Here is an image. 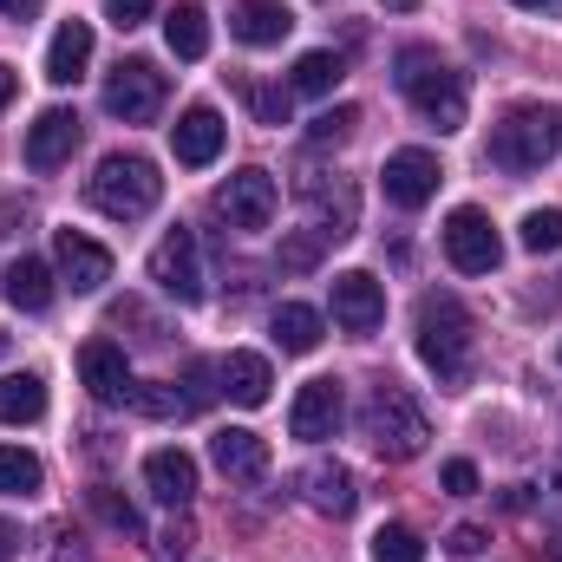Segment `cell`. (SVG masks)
<instances>
[{"instance_id": "4316f807", "label": "cell", "mask_w": 562, "mask_h": 562, "mask_svg": "<svg viewBox=\"0 0 562 562\" xmlns=\"http://www.w3.org/2000/svg\"><path fill=\"white\" fill-rule=\"evenodd\" d=\"M269 334H276L281 353H314V347H321V314L301 307V301H281L276 321H269Z\"/></svg>"}, {"instance_id": "9a60e30c", "label": "cell", "mask_w": 562, "mask_h": 562, "mask_svg": "<svg viewBox=\"0 0 562 562\" xmlns=\"http://www.w3.org/2000/svg\"><path fill=\"white\" fill-rule=\"evenodd\" d=\"M79 380L92 386V400L125 406V400H132V367H125V347H119V340H86V347H79Z\"/></svg>"}, {"instance_id": "277c9868", "label": "cell", "mask_w": 562, "mask_h": 562, "mask_svg": "<svg viewBox=\"0 0 562 562\" xmlns=\"http://www.w3.org/2000/svg\"><path fill=\"white\" fill-rule=\"evenodd\" d=\"M400 92L413 99L431 132H458L464 125V72H451L431 46H406L400 53Z\"/></svg>"}, {"instance_id": "52a82bcc", "label": "cell", "mask_w": 562, "mask_h": 562, "mask_svg": "<svg viewBox=\"0 0 562 562\" xmlns=\"http://www.w3.org/2000/svg\"><path fill=\"white\" fill-rule=\"evenodd\" d=\"M164 72L150 66V59H125L112 79H105V112L119 119V125H150L157 112H164Z\"/></svg>"}, {"instance_id": "6da1fadb", "label": "cell", "mask_w": 562, "mask_h": 562, "mask_svg": "<svg viewBox=\"0 0 562 562\" xmlns=\"http://www.w3.org/2000/svg\"><path fill=\"white\" fill-rule=\"evenodd\" d=\"M86 196H92L99 216H112V223H138V216L157 210L164 177H157V164L138 157V150H112V157H99V170L86 177Z\"/></svg>"}, {"instance_id": "b9f144b4", "label": "cell", "mask_w": 562, "mask_h": 562, "mask_svg": "<svg viewBox=\"0 0 562 562\" xmlns=\"http://www.w3.org/2000/svg\"><path fill=\"white\" fill-rule=\"evenodd\" d=\"M13 557H20V530L0 517V562H13Z\"/></svg>"}, {"instance_id": "bcb514c9", "label": "cell", "mask_w": 562, "mask_h": 562, "mask_svg": "<svg viewBox=\"0 0 562 562\" xmlns=\"http://www.w3.org/2000/svg\"><path fill=\"white\" fill-rule=\"evenodd\" d=\"M0 347H7V340H0Z\"/></svg>"}, {"instance_id": "836d02e7", "label": "cell", "mask_w": 562, "mask_h": 562, "mask_svg": "<svg viewBox=\"0 0 562 562\" xmlns=\"http://www.w3.org/2000/svg\"><path fill=\"white\" fill-rule=\"evenodd\" d=\"M125 406H138V413H150V419H170V413H183V400L170 393V386H138L132 380V400Z\"/></svg>"}, {"instance_id": "ab89813d", "label": "cell", "mask_w": 562, "mask_h": 562, "mask_svg": "<svg viewBox=\"0 0 562 562\" xmlns=\"http://www.w3.org/2000/svg\"><path fill=\"white\" fill-rule=\"evenodd\" d=\"M314 256H321V236H294V243L281 249V262H288V269H307Z\"/></svg>"}, {"instance_id": "5bb4252c", "label": "cell", "mask_w": 562, "mask_h": 562, "mask_svg": "<svg viewBox=\"0 0 562 562\" xmlns=\"http://www.w3.org/2000/svg\"><path fill=\"white\" fill-rule=\"evenodd\" d=\"M340 380H307L301 393H294V413H288V431L301 438V445H321V438H334L340 431Z\"/></svg>"}, {"instance_id": "484cf974", "label": "cell", "mask_w": 562, "mask_h": 562, "mask_svg": "<svg viewBox=\"0 0 562 562\" xmlns=\"http://www.w3.org/2000/svg\"><path fill=\"white\" fill-rule=\"evenodd\" d=\"M46 419V380L40 373H0V425Z\"/></svg>"}, {"instance_id": "44dd1931", "label": "cell", "mask_w": 562, "mask_h": 562, "mask_svg": "<svg viewBox=\"0 0 562 562\" xmlns=\"http://www.w3.org/2000/svg\"><path fill=\"white\" fill-rule=\"evenodd\" d=\"M86 66H92V26H86V20H66V26L53 33V46H46V79H53V86H79Z\"/></svg>"}, {"instance_id": "f35d334b", "label": "cell", "mask_w": 562, "mask_h": 562, "mask_svg": "<svg viewBox=\"0 0 562 562\" xmlns=\"http://www.w3.org/2000/svg\"><path fill=\"white\" fill-rule=\"evenodd\" d=\"M484 543H491V537H484V530H477V524H458V530H451V537H445V550H451V557H477V550H484Z\"/></svg>"}, {"instance_id": "ee69618b", "label": "cell", "mask_w": 562, "mask_h": 562, "mask_svg": "<svg viewBox=\"0 0 562 562\" xmlns=\"http://www.w3.org/2000/svg\"><path fill=\"white\" fill-rule=\"evenodd\" d=\"M517 7H524V13H557L562 0H517Z\"/></svg>"}, {"instance_id": "e575fe53", "label": "cell", "mask_w": 562, "mask_h": 562, "mask_svg": "<svg viewBox=\"0 0 562 562\" xmlns=\"http://www.w3.org/2000/svg\"><path fill=\"white\" fill-rule=\"evenodd\" d=\"M190 550H196V530H190L183 517H177V524H164V537H157V557H164V562H183Z\"/></svg>"}, {"instance_id": "7a4b0ae2", "label": "cell", "mask_w": 562, "mask_h": 562, "mask_svg": "<svg viewBox=\"0 0 562 562\" xmlns=\"http://www.w3.org/2000/svg\"><path fill=\"white\" fill-rule=\"evenodd\" d=\"M360 438H367L386 464H406V458H419V451H425L431 425H425L419 400H413L406 386L380 380V386L367 393V406H360Z\"/></svg>"}, {"instance_id": "d6a6232c", "label": "cell", "mask_w": 562, "mask_h": 562, "mask_svg": "<svg viewBox=\"0 0 562 562\" xmlns=\"http://www.w3.org/2000/svg\"><path fill=\"white\" fill-rule=\"evenodd\" d=\"M92 510H99V517H105L112 530H125V537H138V530H144L138 510H132V504H125L119 491H92Z\"/></svg>"}, {"instance_id": "30bf717a", "label": "cell", "mask_w": 562, "mask_h": 562, "mask_svg": "<svg viewBox=\"0 0 562 562\" xmlns=\"http://www.w3.org/2000/svg\"><path fill=\"white\" fill-rule=\"evenodd\" d=\"M301 196H307V210H314V236L321 243H347L353 236V223H360V190L347 183V177H301Z\"/></svg>"}, {"instance_id": "3957f363", "label": "cell", "mask_w": 562, "mask_h": 562, "mask_svg": "<svg viewBox=\"0 0 562 562\" xmlns=\"http://www.w3.org/2000/svg\"><path fill=\"white\" fill-rule=\"evenodd\" d=\"M419 360L445 386H464V373H471V307L445 288L419 301Z\"/></svg>"}, {"instance_id": "2e32d148", "label": "cell", "mask_w": 562, "mask_h": 562, "mask_svg": "<svg viewBox=\"0 0 562 562\" xmlns=\"http://www.w3.org/2000/svg\"><path fill=\"white\" fill-rule=\"evenodd\" d=\"M223 138H229V125H223V112H216V105H190V112L170 125V150H177V164H190V170L216 164Z\"/></svg>"}, {"instance_id": "9c48e42d", "label": "cell", "mask_w": 562, "mask_h": 562, "mask_svg": "<svg viewBox=\"0 0 562 562\" xmlns=\"http://www.w3.org/2000/svg\"><path fill=\"white\" fill-rule=\"evenodd\" d=\"M276 203H281V190H276V177L269 170H236L223 190H216V216L229 223V229H269L276 223Z\"/></svg>"}, {"instance_id": "f546056e", "label": "cell", "mask_w": 562, "mask_h": 562, "mask_svg": "<svg viewBox=\"0 0 562 562\" xmlns=\"http://www.w3.org/2000/svg\"><path fill=\"white\" fill-rule=\"evenodd\" d=\"M373 562H425V537L413 524H380L373 530Z\"/></svg>"}, {"instance_id": "74e56055", "label": "cell", "mask_w": 562, "mask_h": 562, "mask_svg": "<svg viewBox=\"0 0 562 562\" xmlns=\"http://www.w3.org/2000/svg\"><path fill=\"white\" fill-rule=\"evenodd\" d=\"M445 491H451V497H471V491H477V464H471V458H451V464H445Z\"/></svg>"}, {"instance_id": "f6af8a7d", "label": "cell", "mask_w": 562, "mask_h": 562, "mask_svg": "<svg viewBox=\"0 0 562 562\" xmlns=\"http://www.w3.org/2000/svg\"><path fill=\"white\" fill-rule=\"evenodd\" d=\"M386 7H393V13H413V7H419V0H386Z\"/></svg>"}, {"instance_id": "60d3db41", "label": "cell", "mask_w": 562, "mask_h": 562, "mask_svg": "<svg viewBox=\"0 0 562 562\" xmlns=\"http://www.w3.org/2000/svg\"><path fill=\"white\" fill-rule=\"evenodd\" d=\"M40 13V0H0V20H13V26H26Z\"/></svg>"}, {"instance_id": "7402d4cb", "label": "cell", "mask_w": 562, "mask_h": 562, "mask_svg": "<svg viewBox=\"0 0 562 562\" xmlns=\"http://www.w3.org/2000/svg\"><path fill=\"white\" fill-rule=\"evenodd\" d=\"M229 33H236L243 46H281V40L294 33V13H288L281 0H243V7L229 13Z\"/></svg>"}, {"instance_id": "ba28073f", "label": "cell", "mask_w": 562, "mask_h": 562, "mask_svg": "<svg viewBox=\"0 0 562 562\" xmlns=\"http://www.w3.org/2000/svg\"><path fill=\"white\" fill-rule=\"evenodd\" d=\"M150 281H157L177 307H196V301H203V256H196V236H190L183 223L150 249Z\"/></svg>"}, {"instance_id": "ac0fdd59", "label": "cell", "mask_w": 562, "mask_h": 562, "mask_svg": "<svg viewBox=\"0 0 562 562\" xmlns=\"http://www.w3.org/2000/svg\"><path fill=\"white\" fill-rule=\"evenodd\" d=\"M210 458H216V471H223L229 484H256V477H269V445H262L256 431H243V425L216 431V438H210Z\"/></svg>"}, {"instance_id": "d6986e66", "label": "cell", "mask_w": 562, "mask_h": 562, "mask_svg": "<svg viewBox=\"0 0 562 562\" xmlns=\"http://www.w3.org/2000/svg\"><path fill=\"white\" fill-rule=\"evenodd\" d=\"M144 484H150V497H157V504L183 510V504L196 497V458H190V451H177V445H164V451H150V458H144Z\"/></svg>"}, {"instance_id": "8d00e7d4", "label": "cell", "mask_w": 562, "mask_h": 562, "mask_svg": "<svg viewBox=\"0 0 562 562\" xmlns=\"http://www.w3.org/2000/svg\"><path fill=\"white\" fill-rule=\"evenodd\" d=\"M288 99H294V92H288V86H269V92H256V119H262V125H288Z\"/></svg>"}, {"instance_id": "83f0119b", "label": "cell", "mask_w": 562, "mask_h": 562, "mask_svg": "<svg viewBox=\"0 0 562 562\" xmlns=\"http://www.w3.org/2000/svg\"><path fill=\"white\" fill-rule=\"evenodd\" d=\"M46 484V464L20 445H0V497H40Z\"/></svg>"}, {"instance_id": "ffe728a7", "label": "cell", "mask_w": 562, "mask_h": 562, "mask_svg": "<svg viewBox=\"0 0 562 562\" xmlns=\"http://www.w3.org/2000/svg\"><path fill=\"white\" fill-rule=\"evenodd\" d=\"M301 497H307L321 517H353V504H360V491H353V471H347L340 458H321V464H307V471H301Z\"/></svg>"}, {"instance_id": "7c38bea8", "label": "cell", "mask_w": 562, "mask_h": 562, "mask_svg": "<svg viewBox=\"0 0 562 562\" xmlns=\"http://www.w3.org/2000/svg\"><path fill=\"white\" fill-rule=\"evenodd\" d=\"M334 321H340L347 334H373V327L386 321V288L367 276V269L334 276Z\"/></svg>"}, {"instance_id": "d4e9b609", "label": "cell", "mask_w": 562, "mask_h": 562, "mask_svg": "<svg viewBox=\"0 0 562 562\" xmlns=\"http://www.w3.org/2000/svg\"><path fill=\"white\" fill-rule=\"evenodd\" d=\"M164 46H170L177 59H203V53H210V13H203L196 0H177V7L164 13Z\"/></svg>"}, {"instance_id": "8fae6325", "label": "cell", "mask_w": 562, "mask_h": 562, "mask_svg": "<svg viewBox=\"0 0 562 562\" xmlns=\"http://www.w3.org/2000/svg\"><path fill=\"white\" fill-rule=\"evenodd\" d=\"M438 183H445V170H438V157L419 150V144L386 157V203H400V210H425V203L438 196Z\"/></svg>"}, {"instance_id": "d590c367", "label": "cell", "mask_w": 562, "mask_h": 562, "mask_svg": "<svg viewBox=\"0 0 562 562\" xmlns=\"http://www.w3.org/2000/svg\"><path fill=\"white\" fill-rule=\"evenodd\" d=\"M150 13H157V0H105V20H112V26H125V33L144 26Z\"/></svg>"}, {"instance_id": "7bdbcfd3", "label": "cell", "mask_w": 562, "mask_h": 562, "mask_svg": "<svg viewBox=\"0 0 562 562\" xmlns=\"http://www.w3.org/2000/svg\"><path fill=\"white\" fill-rule=\"evenodd\" d=\"M13 92H20V79H13V66H0V112L13 105Z\"/></svg>"}, {"instance_id": "603a6c76", "label": "cell", "mask_w": 562, "mask_h": 562, "mask_svg": "<svg viewBox=\"0 0 562 562\" xmlns=\"http://www.w3.org/2000/svg\"><path fill=\"white\" fill-rule=\"evenodd\" d=\"M0 294H7V307H20V314H46V307H53V269H46L40 256H20V262H7Z\"/></svg>"}, {"instance_id": "4fadbf2b", "label": "cell", "mask_w": 562, "mask_h": 562, "mask_svg": "<svg viewBox=\"0 0 562 562\" xmlns=\"http://www.w3.org/2000/svg\"><path fill=\"white\" fill-rule=\"evenodd\" d=\"M53 262H59V276L72 294H99L105 281H112V256L92 243V236H79V229H59L53 236Z\"/></svg>"}, {"instance_id": "1f68e13d", "label": "cell", "mask_w": 562, "mask_h": 562, "mask_svg": "<svg viewBox=\"0 0 562 562\" xmlns=\"http://www.w3.org/2000/svg\"><path fill=\"white\" fill-rule=\"evenodd\" d=\"M353 125H360V105H334V112H321V119L307 125V144H347Z\"/></svg>"}, {"instance_id": "e0dca14e", "label": "cell", "mask_w": 562, "mask_h": 562, "mask_svg": "<svg viewBox=\"0 0 562 562\" xmlns=\"http://www.w3.org/2000/svg\"><path fill=\"white\" fill-rule=\"evenodd\" d=\"M72 150H79V112L53 105V112H40V119L26 125V164H33V170H59Z\"/></svg>"}, {"instance_id": "f1b7e54d", "label": "cell", "mask_w": 562, "mask_h": 562, "mask_svg": "<svg viewBox=\"0 0 562 562\" xmlns=\"http://www.w3.org/2000/svg\"><path fill=\"white\" fill-rule=\"evenodd\" d=\"M340 72H347V66H340V53H327V46H321V53H301V59H294V79H288V92H307V99H321V92H334V86H340Z\"/></svg>"}, {"instance_id": "8992f818", "label": "cell", "mask_w": 562, "mask_h": 562, "mask_svg": "<svg viewBox=\"0 0 562 562\" xmlns=\"http://www.w3.org/2000/svg\"><path fill=\"white\" fill-rule=\"evenodd\" d=\"M445 256H451L458 276H491L504 262V236H497V223L477 203H464V210L445 216Z\"/></svg>"}, {"instance_id": "4dcf8cb0", "label": "cell", "mask_w": 562, "mask_h": 562, "mask_svg": "<svg viewBox=\"0 0 562 562\" xmlns=\"http://www.w3.org/2000/svg\"><path fill=\"white\" fill-rule=\"evenodd\" d=\"M524 249H530V256L562 249V210H530V216H524Z\"/></svg>"}, {"instance_id": "5b68a950", "label": "cell", "mask_w": 562, "mask_h": 562, "mask_svg": "<svg viewBox=\"0 0 562 562\" xmlns=\"http://www.w3.org/2000/svg\"><path fill=\"white\" fill-rule=\"evenodd\" d=\"M562 150V105H510L491 125V164L497 170H543Z\"/></svg>"}, {"instance_id": "cb8c5ba5", "label": "cell", "mask_w": 562, "mask_h": 562, "mask_svg": "<svg viewBox=\"0 0 562 562\" xmlns=\"http://www.w3.org/2000/svg\"><path fill=\"white\" fill-rule=\"evenodd\" d=\"M216 380H223V393H229L236 406H269V386H276V373H269L262 353H229V360H216Z\"/></svg>"}]
</instances>
